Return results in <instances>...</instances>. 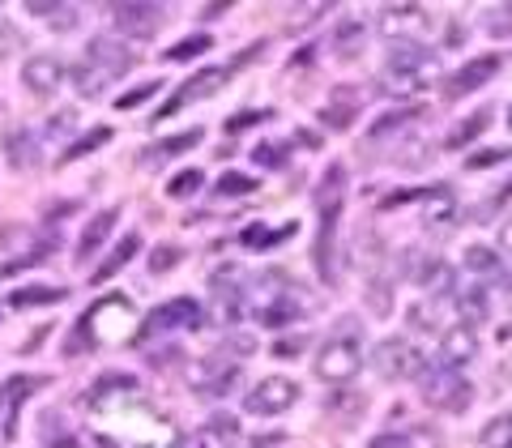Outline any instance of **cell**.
I'll return each instance as SVG.
<instances>
[{
    "label": "cell",
    "instance_id": "30bf717a",
    "mask_svg": "<svg viewBox=\"0 0 512 448\" xmlns=\"http://www.w3.org/2000/svg\"><path fill=\"white\" fill-rule=\"evenodd\" d=\"M64 77H69V69H64V60L52 52L26 56V64H22V82L30 94H56L64 86Z\"/></svg>",
    "mask_w": 512,
    "mask_h": 448
},
{
    "label": "cell",
    "instance_id": "cb8c5ba5",
    "mask_svg": "<svg viewBox=\"0 0 512 448\" xmlns=\"http://www.w3.org/2000/svg\"><path fill=\"white\" fill-rule=\"evenodd\" d=\"M363 35H367V26L359 18H342L338 26H333L329 43H333V52H338V56H355L363 47Z\"/></svg>",
    "mask_w": 512,
    "mask_h": 448
},
{
    "label": "cell",
    "instance_id": "f35d334b",
    "mask_svg": "<svg viewBox=\"0 0 512 448\" xmlns=\"http://www.w3.org/2000/svg\"><path fill=\"white\" fill-rule=\"evenodd\" d=\"M175 261H180V248H158L150 261V274H167V269H175Z\"/></svg>",
    "mask_w": 512,
    "mask_h": 448
},
{
    "label": "cell",
    "instance_id": "1f68e13d",
    "mask_svg": "<svg viewBox=\"0 0 512 448\" xmlns=\"http://www.w3.org/2000/svg\"><path fill=\"white\" fill-rule=\"evenodd\" d=\"M487 120H491V111H478V116H470L466 124L457 128L453 137H448V150H457V146H466V141H474V137H478V133H483V128H487Z\"/></svg>",
    "mask_w": 512,
    "mask_h": 448
},
{
    "label": "cell",
    "instance_id": "836d02e7",
    "mask_svg": "<svg viewBox=\"0 0 512 448\" xmlns=\"http://www.w3.org/2000/svg\"><path fill=\"white\" fill-rule=\"evenodd\" d=\"M210 47H214V39H210V35H192V39H184V43H175L171 52H167V60H188V56L210 52Z\"/></svg>",
    "mask_w": 512,
    "mask_h": 448
},
{
    "label": "cell",
    "instance_id": "4fadbf2b",
    "mask_svg": "<svg viewBox=\"0 0 512 448\" xmlns=\"http://www.w3.org/2000/svg\"><path fill=\"white\" fill-rule=\"evenodd\" d=\"M474 355H478V333L470 329V325H453V329H444V342H440V363L444 367H466V363H474Z\"/></svg>",
    "mask_w": 512,
    "mask_h": 448
},
{
    "label": "cell",
    "instance_id": "f546056e",
    "mask_svg": "<svg viewBox=\"0 0 512 448\" xmlns=\"http://www.w3.org/2000/svg\"><path fill=\"white\" fill-rule=\"evenodd\" d=\"M453 214V197H448V188H431L427 197H423V218L427 222H440Z\"/></svg>",
    "mask_w": 512,
    "mask_h": 448
},
{
    "label": "cell",
    "instance_id": "7a4b0ae2",
    "mask_svg": "<svg viewBox=\"0 0 512 448\" xmlns=\"http://www.w3.org/2000/svg\"><path fill=\"white\" fill-rule=\"evenodd\" d=\"M342 205H346V167L333 163L320 180L316 192V210H320V239H316V265L320 274L333 278V244H338V222H342Z\"/></svg>",
    "mask_w": 512,
    "mask_h": 448
},
{
    "label": "cell",
    "instance_id": "7c38bea8",
    "mask_svg": "<svg viewBox=\"0 0 512 448\" xmlns=\"http://www.w3.org/2000/svg\"><path fill=\"white\" fill-rule=\"evenodd\" d=\"M231 77V69H218V64H210V69H201V73H192L188 82L180 86V94L163 107V116H175L180 107H188V103H201V99H210L214 90H222V82Z\"/></svg>",
    "mask_w": 512,
    "mask_h": 448
},
{
    "label": "cell",
    "instance_id": "e0dca14e",
    "mask_svg": "<svg viewBox=\"0 0 512 448\" xmlns=\"http://www.w3.org/2000/svg\"><path fill=\"white\" fill-rule=\"evenodd\" d=\"M359 116V90L355 86H338L333 90V99L320 107V120H325L329 128H350Z\"/></svg>",
    "mask_w": 512,
    "mask_h": 448
},
{
    "label": "cell",
    "instance_id": "f6af8a7d",
    "mask_svg": "<svg viewBox=\"0 0 512 448\" xmlns=\"http://www.w3.org/2000/svg\"><path fill=\"white\" fill-rule=\"evenodd\" d=\"M299 350H303L299 338H295V342H278V355H299Z\"/></svg>",
    "mask_w": 512,
    "mask_h": 448
},
{
    "label": "cell",
    "instance_id": "ba28073f",
    "mask_svg": "<svg viewBox=\"0 0 512 448\" xmlns=\"http://www.w3.org/2000/svg\"><path fill=\"white\" fill-rule=\"evenodd\" d=\"M111 26H116L120 35H128V39H154L158 26H163V9L124 0V5H111Z\"/></svg>",
    "mask_w": 512,
    "mask_h": 448
},
{
    "label": "cell",
    "instance_id": "44dd1931",
    "mask_svg": "<svg viewBox=\"0 0 512 448\" xmlns=\"http://www.w3.org/2000/svg\"><path fill=\"white\" fill-rule=\"evenodd\" d=\"M5 154H9V163L18 167V171H30L39 163V141L30 128H18V133H9L5 137Z\"/></svg>",
    "mask_w": 512,
    "mask_h": 448
},
{
    "label": "cell",
    "instance_id": "e575fe53",
    "mask_svg": "<svg viewBox=\"0 0 512 448\" xmlns=\"http://www.w3.org/2000/svg\"><path fill=\"white\" fill-rule=\"evenodd\" d=\"M111 133H107V128H94V133L90 137H82V141H73V146L69 150H64V158H60V163H73V158H82V154H90V150H99L103 146V141H107Z\"/></svg>",
    "mask_w": 512,
    "mask_h": 448
},
{
    "label": "cell",
    "instance_id": "6da1fadb",
    "mask_svg": "<svg viewBox=\"0 0 512 448\" xmlns=\"http://www.w3.org/2000/svg\"><path fill=\"white\" fill-rule=\"evenodd\" d=\"M431 77H436V56L419 43H397L380 73V86H384V94H393V99H406V94L427 90Z\"/></svg>",
    "mask_w": 512,
    "mask_h": 448
},
{
    "label": "cell",
    "instance_id": "d6a6232c",
    "mask_svg": "<svg viewBox=\"0 0 512 448\" xmlns=\"http://www.w3.org/2000/svg\"><path fill=\"white\" fill-rule=\"evenodd\" d=\"M487 35L491 39H508L512 35V5H495L487 13Z\"/></svg>",
    "mask_w": 512,
    "mask_h": 448
},
{
    "label": "cell",
    "instance_id": "8d00e7d4",
    "mask_svg": "<svg viewBox=\"0 0 512 448\" xmlns=\"http://www.w3.org/2000/svg\"><path fill=\"white\" fill-rule=\"evenodd\" d=\"M197 188H201V171H197V167L180 171V175H175V180L167 184V192H171V197H192V192H197Z\"/></svg>",
    "mask_w": 512,
    "mask_h": 448
},
{
    "label": "cell",
    "instance_id": "ffe728a7",
    "mask_svg": "<svg viewBox=\"0 0 512 448\" xmlns=\"http://www.w3.org/2000/svg\"><path fill=\"white\" fill-rule=\"evenodd\" d=\"M116 82V73L111 69H103V64H94V60H82L73 69V86H77V94H82V99H99V94Z\"/></svg>",
    "mask_w": 512,
    "mask_h": 448
},
{
    "label": "cell",
    "instance_id": "484cf974",
    "mask_svg": "<svg viewBox=\"0 0 512 448\" xmlns=\"http://www.w3.org/2000/svg\"><path fill=\"white\" fill-rule=\"evenodd\" d=\"M60 299H64V286H26V291L9 295V308L26 312V308H47V303H60Z\"/></svg>",
    "mask_w": 512,
    "mask_h": 448
},
{
    "label": "cell",
    "instance_id": "bcb514c9",
    "mask_svg": "<svg viewBox=\"0 0 512 448\" xmlns=\"http://www.w3.org/2000/svg\"><path fill=\"white\" fill-rule=\"evenodd\" d=\"M500 244L512 252V222H504V227H500Z\"/></svg>",
    "mask_w": 512,
    "mask_h": 448
},
{
    "label": "cell",
    "instance_id": "74e56055",
    "mask_svg": "<svg viewBox=\"0 0 512 448\" xmlns=\"http://www.w3.org/2000/svg\"><path fill=\"white\" fill-rule=\"evenodd\" d=\"M406 448H440V431L414 427V431H406Z\"/></svg>",
    "mask_w": 512,
    "mask_h": 448
},
{
    "label": "cell",
    "instance_id": "7402d4cb",
    "mask_svg": "<svg viewBox=\"0 0 512 448\" xmlns=\"http://www.w3.org/2000/svg\"><path fill=\"white\" fill-rule=\"evenodd\" d=\"M461 265H466L474 278H500V274H504L500 252L487 248V244H470V248H466V261H461Z\"/></svg>",
    "mask_w": 512,
    "mask_h": 448
},
{
    "label": "cell",
    "instance_id": "681fc988",
    "mask_svg": "<svg viewBox=\"0 0 512 448\" xmlns=\"http://www.w3.org/2000/svg\"><path fill=\"white\" fill-rule=\"evenodd\" d=\"M508 448H512V440H508Z\"/></svg>",
    "mask_w": 512,
    "mask_h": 448
},
{
    "label": "cell",
    "instance_id": "b9f144b4",
    "mask_svg": "<svg viewBox=\"0 0 512 448\" xmlns=\"http://www.w3.org/2000/svg\"><path fill=\"white\" fill-rule=\"evenodd\" d=\"M504 158H508V150H483V154H474V158H470V167H474V171H483V167L504 163Z\"/></svg>",
    "mask_w": 512,
    "mask_h": 448
},
{
    "label": "cell",
    "instance_id": "8fae6325",
    "mask_svg": "<svg viewBox=\"0 0 512 448\" xmlns=\"http://www.w3.org/2000/svg\"><path fill=\"white\" fill-rule=\"evenodd\" d=\"M380 18H384L380 30L389 39H397V43H419V35H423L427 22H431L419 5H384Z\"/></svg>",
    "mask_w": 512,
    "mask_h": 448
},
{
    "label": "cell",
    "instance_id": "8992f818",
    "mask_svg": "<svg viewBox=\"0 0 512 448\" xmlns=\"http://www.w3.org/2000/svg\"><path fill=\"white\" fill-rule=\"evenodd\" d=\"M372 367L384 376V380H410V376H423L427 363L423 355L414 350L406 338H384L376 350H372Z\"/></svg>",
    "mask_w": 512,
    "mask_h": 448
},
{
    "label": "cell",
    "instance_id": "83f0119b",
    "mask_svg": "<svg viewBox=\"0 0 512 448\" xmlns=\"http://www.w3.org/2000/svg\"><path fill=\"white\" fill-rule=\"evenodd\" d=\"M30 13H35V18H52V26L56 30H73L77 26V9L73 5H43V0H35V5H30Z\"/></svg>",
    "mask_w": 512,
    "mask_h": 448
},
{
    "label": "cell",
    "instance_id": "4dcf8cb0",
    "mask_svg": "<svg viewBox=\"0 0 512 448\" xmlns=\"http://www.w3.org/2000/svg\"><path fill=\"white\" fill-rule=\"evenodd\" d=\"M286 235H295V222H286L282 231H265L261 222H256V227L244 231V248H269V244H278V239H286Z\"/></svg>",
    "mask_w": 512,
    "mask_h": 448
},
{
    "label": "cell",
    "instance_id": "60d3db41",
    "mask_svg": "<svg viewBox=\"0 0 512 448\" xmlns=\"http://www.w3.org/2000/svg\"><path fill=\"white\" fill-rule=\"evenodd\" d=\"M329 406H333V410H363V397L342 389V393H333V397H329Z\"/></svg>",
    "mask_w": 512,
    "mask_h": 448
},
{
    "label": "cell",
    "instance_id": "7dc6e473",
    "mask_svg": "<svg viewBox=\"0 0 512 448\" xmlns=\"http://www.w3.org/2000/svg\"><path fill=\"white\" fill-rule=\"evenodd\" d=\"M500 282H504V291L512 295V265H508V269H504V274H500Z\"/></svg>",
    "mask_w": 512,
    "mask_h": 448
},
{
    "label": "cell",
    "instance_id": "ee69618b",
    "mask_svg": "<svg viewBox=\"0 0 512 448\" xmlns=\"http://www.w3.org/2000/svg\"><path fill=\"white\" fill-rule=\"evenodd\" d=\"M278 154H282V146H256V154H252V158H256L261 167H278V163H282Z\"/></svg>",
    "mask_w": 512,
    "mask_h": 448
},
{
    "label": "cell",
    "instance_id": "277c9868",
    "mask_svg": "<svg viewBox=\"0 0 512 448\" xmlns=\"http://www.w3.org/2000/svg\"><path fill=\"white\" fill-rule=\"evenodd\" d=\"M359 367H363V346H359V338H350V333L329 338L316 355V376L325 384H338V389L359 376Z\"/></svg>",
    "mask_w": 512,
    "mask_h": 448
},
{
    "label": "cell",
    "instance_id": "d6986e66",
    "mask_svg": "<svg viewBox=\"0 0 512 448\" xmlns=\"http://www.w3.org/2000/svg\"><path fill=\"white\" fill-rule=\"evenodd\" d=\"M86 60L103 64V69H111L116 77H124L128 69H133V56H128V47H120L116 39H90V47H86Z\"/></svg>",
    "mask_w": 512,
    "mask_h": 448
},
{
    "label": "cell",
    "instance_id": "5bb4252c",
    "mask_svg": "<svg viewBox=\"0 0 512 448\" xmlns=\"http://www.w3.org/2000/svg\"><path fill=\"white\" fill-rule=\"evenodd\" d=\"M500 73V56H474L470 64H461V69L453 73V94H470V90H483L491 77Z\"/></svg>",
    "mask_w": 512,
    "mask_h": 448
},
{
    "label": "cell",
    "instance_id": "d590c367",
    "mask_svg": "<svg viewBox=\"0 0 512 448\" xmlns=\"http://www.w3.org/2000/svg\"><path fill=\"white\" fill-rule=\"evenodd\" d=\"M508 440H512V419H504V414L483 427V444H491V448H508Z\"/></svg>",
    "mask_w": 512,
    "mask_h": 448
},
{
    "label": "cell",
    "instance_id": "5b68a950",
    "mask_svg": "<svg viewBox=\"0 0 512 448\" xmlns=\"http://www.w3.org/2000/svg\"><path fill=\"white\" fill-rule=\"evenodd\" d=\"M299 402V384L291 376H265L256 380V389L244 397V410L248 414H261V419H278Z\"/></svg>",
    "mask_w": 512,
    "mask_h": 448
},
{
    "label": "cell",
    "instance_id": "f1b7e54d",
    "mask_svg": "<svg viewBox=\"0 0 512 448\" xmlns=\"http://www.w3.org/2000/svg\"><path fill=\"white\" fill-rule=\"evenodd\" d=\"M218 192L222 197H248V192H256V180L244 171H222L218 175Z\"/></svg>",
    "mask_w": 512,
    "mask_h": 448
},
{
    "label": "cell",
    "instance_id": "4316f807",
    "mask_svg": "<svg viewBox=\"0 0 512 448\" xmlns=\"http://www.w3.org/2000/svg\"><path fill=\"white\" fill-rule=\"evenodd\" d=\"M201 141V128H188V133H180V137H167V141H158V146H150L146 150V163H158V158H167V154H184V150H192Z\"/></svg>",
    "mask_w": 512,
    "mask_h": 448
},
{
    "label": "cell",
    "instance_id": "7bdbcfd3",
    "mask_svg": "<svg viewBox=\"0 0 512 448\" xmlns=\"http://www.w3.org/2000/svg\"><path fill=\"white\" fill-rule=\"evenodd\" d=\"M367 448H406V431H380Z\"/></svg>",
    "mask_w": 512,
    "mask_h": 448
},
{
    "label": "cell",
    "instance_id": "2e32d148",
    "mask_svg": "<svg viewBox=\"0 0 512 448\" xmlns=\"http://www.w3.org/2000/svg\"><path fill=\"white\" fill-rule=\"evenodd\" d=\"M116 222H120V210H116V205H111V210H99V214H94V218L86 222L82 239H77V261H90V256L103 248V239L111 235V227H116Z\"/></svg>",
    "mask_w": 512,
    "mask_h": 448
},
{
    "label": "cell",
    "instance_id": "603a6c76",
    "mask_svg": "<svg viewBox=\"0 0 512 448\" xmlns=\"http://www.w3.org/2000/svg\"><path fill=\"white\" fill-rule=\"evenodd\" d=\"M137 248H141V239H137L133 231H128V235L120 239V244L111 248V256H107V261H103L99 269H94V282H107L111 274H120V269H124V265H128V261H133V256H137Z\"/></svg>",
    "mask_w": 512,
    "mask_h": 448
},
{
    "label": "cell",
    "instance_id": "3957f363",
    "mask_svg": "<svg viewBox=\"0 0 512 448\" xmlns=\"http://www.w3.org/2000/svg\"><path fill=\"white\" fill-rule=\"evenodd\" d=\"M423 380V402L431 410H444V414H466L470 402H474V384L457 372V367H427V372L419 376Z\"/></svg>",
    "mask_w": 512,
    "mask_h": 448
},
{
    "label": "cell",
    "instance_id": "d4e9b609",
    "mask_svg": "<svg viewBox=\"0 0 512 448\" xmlns=\"http://www.w3.org/2000/svg\"><path fill=\"white\" fill-rule=\"evenodd\" d=\"M457 312H461V325H478V320H487L491 303H487V291L483 286H470V291H457Z\"/></svg>",
    "mask_w": 512,
    "mask_h": 448
},
{
    "label": "cell",
    "instance_id": "9c48e42d",
    "mask_svg": "<svg viewBox=\"0 0 512 448\" xmlns=\"http://www.w3.org/2000/svg\"><path fill=\"white\" fill-rule=\"evenodd\" d=\"M201 325V303L197 299H167L158 303L146 320V333H175V329H197Z\"/></svg>",
    "mask_w": 512,
    "mask_h": 448
},
{
    "label": "cell",
    "instance_id": "52a82bcc",
    "mask_svg": "<svg viewBox=\"0 0 512 448\" xmlns=\"http://www.w3.org/2000/svg\"><path fill=\"white\" fill-rule=\"evenodd\" d=\"M235 380H239V363H231L227 355H205V359H197L188 367V384L197 393H210V397L227 393Z\"/></svg>",
    "mask_w": 512,
    "mask_h": 448
},
{
    "label": "cell",
    "instance_id": "ab89813d",
    "mask_svg": "<svg viewBox=\"0 0 512 448\" xmlns=\"http://www.w3.org/2000/svg\"><path fill=\"white\" fill-rule=\"evenodd\" d=\"M154 90H163V86H158V82H146V86H137L133 94H120V99H116V107H124V111H128V107L146 103V99H150V94H154Z\"/></svg>",
    "mask_w": 512,
    "mask_h": 448
},
{
    "label": "cell",
    "instance_id": "9a60e30c",
    "mask_svg": "<svg viewBox=\"0 0 512 448\" xmlns=\"http://www.w3.org/2000/svg\"><path fill=\"white\" fill-rule=\"evenodd\" d=\"M235 444H239L235 414H214V419H205V427L192 436V448H235Z\"/></svg>",
    "mask_w": 512,
    "mask_h": 448
},
{
    "label": "cell",
    "instance_id": "c3c4849f",
    "mask_svg": "<svg viewBox=\"0 0 512 448\" xmlns=\"http://www.w3.org/2000/svg\"><path fill=\"white\" fill-rule=\"evenodd\" d=\"M508 128H512V111H508Z\"/></svg>",
    "mask_w": 512,
    "mask_h": 448
},
{
    "label": "cell",
    "instance_id": "ac0fdd59",
    "mask_svg": "<svg viewBox=\"0 0 512 448\" xmlns=\"http://www.w3.org/2000/svg\"><path fill=\"white\" fill-rule=\"evenodd\" d=\"M414 282H419L427 295H453V269H448L440 256H423V265H414Z\"/></svg>",
    "mask_w": 512,
    "mask_h": 448
}]
</instances>
